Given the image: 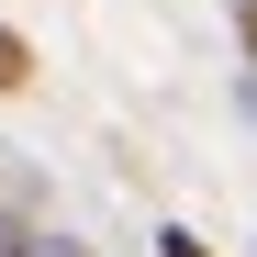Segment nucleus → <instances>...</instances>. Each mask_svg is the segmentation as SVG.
<instances>
[{"mask_svg":"<svg viewBox=\"0 0 257 257\" xmlns=\"http://www.w3.org/2000/svg\"><path fill=\"white\" fill-rule=\"evenodd\" d=\"M23 90H34V34L0 23V101H23Z\"/></svg>","mask_w":257,"mask_h":257,"instance_id":"1","label":"nucleus"},{"mask_svg":"<svg viewBox=\"0 0 257 257\" xmlns=\"http://www.w3.org/2000/svg\"><path fill=\"white\" fill-rule=\"evenodd\" d=\"M157 257H212V246H201L190 224H157Z\"/></svg>","mask_w":257,"mask_h":257,"instance_id":"2","label":"nucleus"},{"mask_svg":"<svg viewBox=\"0 0 257 257\" xmlns=\"http://www.w3.org/2000/svg\"><path fill=\"white\" fill-rule=\"evenodd\" d=\"M34 246H45V235H34V224H12V212H0V257H34Z\"/></svg>","mask_w":257,"mask_h":257,"instance_id":"3","label":"nucleus"},{"mask_svg":"<svg viewBox=\"0 0 257 257\" xmlns=\"http://www.w3.org/2000/svg\"><path fill=\"white\" fill-rule=\"evenodd\" d=\"M235 45H246V67H257V0H235Z\"/></svg>","mask_w":257,"mask_h":257,"instance_id":"4","label":"nucleus"},{"mask_svg":"<svg viewBox=\"0 0 257 257\" xmlns=\"http://www.w3.org/2000/svg\"><path fill=\"white\" fill-rule=\"evenodd\" d=\"M235 112H246V123H257V67H246V78H235Z\"/></svg>","mask_w":257,"mask_h":257,"instance_id":"5","label":"nucleus"},{"mask_svg":"<svg viewBox=\"0 0 257 257\" xmlns=\"http://www.w3.org/2000/svg\"><path fill=\"white\" fill-rule=\"evenodd\" d=\"M34 257H78V246H67V235H45V246H34Z\"/></svg>","mask_w":257,"mask_h":257,"instance_id":"6","label":"nucleus"}]
</instances>
